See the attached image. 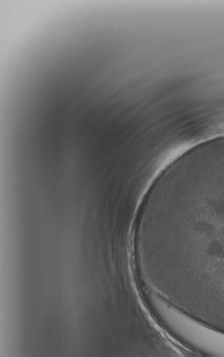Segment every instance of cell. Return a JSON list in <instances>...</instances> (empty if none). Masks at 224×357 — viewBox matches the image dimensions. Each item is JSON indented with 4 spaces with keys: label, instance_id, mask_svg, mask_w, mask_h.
Wrapping results in <instances>:
<instances>
[{
    "label": "cell",
    "instance_id": "obj_1",
    "mask_svg": "<svg viewBox=\"0 0 224 357\" xmlns=\"http://www.w3.org/2000/svg\"><path fill=\"white\" fill-rule=\"evenodd\" d=\"M167 289L176 310L224 333V185H199L179 205Z\"/></svg>",
    "mask_w": 224,
    "mask_h": 357
},
{
    "label": "cell",
    "instance_id": "obj_2",
    "mask_svg": "<svg viewBox=\"0 0 224 357\" xmlns=\"http://www.w3.org/2000/svg\"><path fill=\"white\" fill-rule=\"evenodd\" d=\"M157 317L177 340L203 354L224 356V333L179 312L158 297L151 299Z\"/></svg>",
    "mask_w": 224,
    "mask_h": 357
}]
</instances>
